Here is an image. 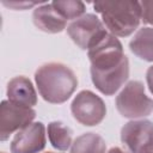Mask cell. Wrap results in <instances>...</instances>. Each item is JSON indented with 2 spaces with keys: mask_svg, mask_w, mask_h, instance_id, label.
<instances>
[{
  "mask_svg": "<svg viewBox=\"0 0 153 153\" xmlns=\"http://www.w3.org/2000/svg\"><path fill=\"white\" fill-rule=\"evenodd\" d=\"M141 6V22L143 24L153 25V0L140 1Z\"/></svg>",
  "mask_w": 153,
  "mask_h": 153,
  "instance_id": "cell-16",
  "label": "cell"
},
{
  "mask_svg": "<svg viewBox=\"0 0 153 153\" xmlns=\"http://www.w3.org/2000/svg\"><path fill=\"white\" fill-rule=\"evenodd\" d=\"M71 39L82 50H90L108 33L103 22L93 13H85L67 26Z\"/></svg>",
  "mask_w": 153,
  "mask_h": 153,
  "instance_id": "cell-5",
  "label": "cell"
},
{
  "mask_svg": "<svg viewBox=\"0 0 153 153\" xmlns=\"http://www.w3.org/2000/svg\"><path fill=\"white\" fill-rule=\"evenodd\" d=\"M129 49L139 59L153 62V27L143 26L139 29L129 42Z\"/></svg>",
  "mask_w": 153,
  "mask_h": 153,
  "instance_id": "cell-12",
  "label": "cell"
},
{
  "mask_svg": "<svg viewBox=\"0 0 153 153\" xmlns=\"http://www.w3.org/2000/svg\"><path fill=\"white\" fill-rule=\"evenodd\" d=\"M105 140L96 133L79 135L71 146V153H105Z\"/></svg>",
  "mask_w": 153,
  "mask_h": 153,
  "instance_id": "cell-14",
  "label": "cell"
},
{
  "mask_svg": "<svg viewBox=\"0 0 153 153\" xmlns=\"http://www.w3.org/2000/svg\"><path fill=\"white\" fill-rule=\"evenodd\" d=\"M48 139L50 145L57 151H67L73 141H72V129L66 126L61 121H53L48 124L47 128Z\"/></svg>",
  "mask_w": 153,
  "mask_h": 153,
  "instance_id": "cell-13",
  "label": "cell"
},
{
  "mask_svg": "<svg viewBox=\"0 0 153 153\" xmlns=\"http://www.w3.org/2000/svg\"><path fill=\"white\" fill-rule=\"evenodd\" d=\"M53 7L59 12V14L66 20H75L85 14L86 6L82 1L79 0H63V1H53Z\"/></svg>",
  "mask_w": 153,
  "mask_h": 153,
  "instance_id": "cell-15",
  "label": "cell"
},
{
  "mask_svg": "<svg viewBox=\"0 0 153 153\" xmlns=\"http://www.w3.org/2000/svg\"><path fill=\"white\" fill-rule=\"evenodd\" d=\"M45 153H54V152H45Z\"/></svg>",
  "mask_w": 153,
  "mask_h": 153,
  "instance_id": "cell-21",
  "label": "cell"
},
{
  "mask_svg": "<svg viewBox=\"0 0 153 153\" xmlns=\"http://www.w3.org/2000/svg\"><path fill=\"white\" fill-rule=\"evenodd\" d=\"M115 105L121 116L139 120L149 116L153 111V99L145 92V86L139 80H131L124 85L116 96Z\"/></svg>",
  "mask_w": 153,
  "mask_h": 153,
  "instance_id": "cell-4",
  "label": "cell"
},
{
  "mask_svg": "<svg viewBox=\"0 0 153 153\" xmlns=\"http://www.w3.org/2000/svg\"><path fill=\"white\" fill-rule=\"evenodd\" d=\"M93 8L102 16L106 30L116 37H128L137 30L141 23L140 1H96Z\"/></svg>",
  "mask_w": 153,
  "mask_h": 153,
  "instance_id": "cell-3",
  "label": "cell"
},
{
  "mask_svg": "<svg viewBox=\"0 0 153 153\" xmlns=\"http://www.w3.org/2000/svg\"><path fill=\"white\" fill-rule=\"evenodd\" d=\"M146 82H147L148 90L153 94V66L148 67V69L146 72Z\"/></svg>",
  "mask_w": 153,
  "mask_h": 153,
  "instance_id": "cell-18",
  "label": "cell"
},
{
  "mask_svg": "<svg viewBox=\"0 0 153 153\" xmlns=\"http://www.w3.org/2000/svg\"><path fill=\"white\" fill-rule=\"evenodd\" d=\"M6 94L8 100L19 105L32 108L37 104V92L31 80L24 75L14 76L7 82Z\"/></svg>",
  "mask_w": 153,
  "mask_h": 153,
  "instance_id": "cell-11",
  "label": "cell"
},
{
  "mask_svg": "<svg viewBox=\"0 0 153 153\" xmlns=\"http://www.w3.org/2000/svg\"><path fill=\"white\" fill-rule=\"evenodd\" d=\"M152 140L153 122L149 120H131L121 129V141L130 153H139Z\"/></svg>",
  "mask_w": 153,
  "mask_h": 153,
  "instance_id": "cell-9",
  "label": "cell"
},
{
  "mask_svg": "<svg viewBox=\"0 0 153 153\" xmlns=\"http://www.w3.org/2000/svg\"><path fill=\"white\" fill-rule=\"evenodd\" d=\"M90 73L96 88L105 94H115L129 78V60L120 39L110 32L87 50Z\"/></svg>",
  "mask_w": 153,
  "mask_h": 153,
  "instance_id": "cell-1",
  "label": "cell"
},
{
  "mask_svg": "<svg viewBox=\"0 0 153 153\" xmlns=\"http://www.w3.org/2000/svg\"><path fill=\"white\" fill-rule=\"evenodd\" d=\"M47 143L45 127L42 122H32L17 131L11 141V153H39Z\"/></svg>",
  "mask_w": 153,
  "mask_h": 153,
  "instance_id": "cell-8",
  "label": "cell"
},
{
  "mask_svg": "<svg viewBox=\"0 0 153 153\" xmlns=\"http://www.w3.org/2000/svg\"><path fill=\"white\" fill-rule=\"evenodd\" d=\"M73 117L82 126L93 127L99 124L106 116L104 100L90 90L80 91L71 104Z\"/></svg>",
  "mask_w": 153,
  "mask_h": 153,
  "instance_id": "cell-6",
  "label": "cell"
},
{
  "mask_svg": "<svg viewBox=\"0 0 153 153\" xmlns=\"http://www.w3.org/2000/svg\"><path fill=\"white\" fill-rule=\"evenodd\" d=\"M43 2H30V1H2V5H5L6 7L13 8V10H27L30 7L33 6H39Z\"/></svg>",
  "mask_w": 153,
  "mask_h": 153,
  "instance_id": "cell-17",
  "label": "cell"
},
{
  "mask_svg": "<svg viewBox=\"0 0 153 153\" xmlns=\"http://www.w3.org/2000/svg\"><path fill=\"white\" fill-rule=\"evenodd\" d=\"M35 117L36 111L32 108L2 100L0 105V140L6 141L14 131L31 124Z\"/></svg>",
  "mask_w": 153,
  "mask_h": 153,
  "instance_id": "cell-7",
  "label": "cell"
},
{
  "mask_svg": "<svg viewBox=\"0 0 153 153\" xmlns=\"http://www.w3.org/2000/svg\"><path fill=\"white\" fill-rule=\"evenodd\" d=\"M1 153H6V152H1Z\"/></svg>",
  "mask_w": 153,
  "mask_h": 153,
  "instance_id": "cell-22",
  "label": "cell"
},
{
  "mask_svg": "<svg viewBox=\"0 0 153 153\" xmlns=\"http://www.w3.org/2000/svg\"><path fill=\"white\" fill-rule=\"evenodd\" d=\"M35 81L39 96L48 103L67 102L78 87L75 73L60 62L44 63L35 72Z\"/></svg>",
  "mask_w": 153,
  "mask_h": 153,
  "instance_id": "cell-2",
  "label": "cell"
},
{
  "mask_svg": "<svg viewBox=\"0 0 153 153\" xmlns=\"http://www.w3.org/2000/svg\"><path fill=\"white\" fill-rule=\"evenodd\" d=\"M108 153H128V152H126V151H123L122 148H120V147H112V148H110L109 149V152Z\"/></svg>",
  "mask_w": 153,
  "mask_h": 153,
  "instance_id": "cell-20",
  "label": "cell"
},
{
  "mask_svg": "<svg viewBox=\"0 0 153 153\" xmlns=\"http://www.w3.org/2000/svg\"><path fill=\"white\" fill-rule=\"evenodd\" d=\"M32 20L37 29L47 33H57L67 29V20L50 4H42L32 12Z\"/></svg>",
  "mask_w": 153,
  "mask_h": 153,
  "instance_id": "cell-10",
  "label": "cell"
},
{
  "mask_svg": "<svg viewBox=\"0 0 153 153\" xmlns=\"http://www.w3.org/2000/svg\"><path fill=\"white\" fill-rule=\"evenodd\" d=\"M139 153H153V140L149 143H147Z\"/></svg>",
  "mask_w": 153,
  "mask_h": 153,
  "instance_id": "cell-19",
  "label": "cell"
}]
</instances>
